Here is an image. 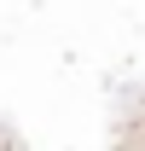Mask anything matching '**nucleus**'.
Here are the masks:
<instances>
[{"label":"nucleus","instance_id":"1","mask_svg":"<svg viewBox=\"0 0 145 151\" xmlns=\"http://www.w3.org/2000/svg\"><path fill=\"white\" fill-rule=\"evenodd\" d=\"M12 151H18V145H12Z\"/></svg>","mask_w":145,"mask_h":151}]
</instances>
